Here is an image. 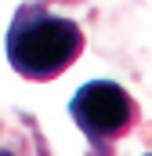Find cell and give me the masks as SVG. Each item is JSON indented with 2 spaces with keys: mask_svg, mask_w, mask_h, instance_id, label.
I'll return each mask as SVG.
<instances>
[{
  "mask_svg": "<svg viewBox=\"0 0 152 156\" xmlns=\"http://www.w3.org/2000/svg\"><path fill=\"white\" fill-rule=\"evenodd\" d=\"M7 62L26 80H54L83 51V33L69 18L43 11L40 4H22L7 29Z\"/></svg>",
  "mask_w": 152,
  "mask_h": 156,
  "instance_id": "6da1fadb",
  "label": "cell"
},
{
  "mask_svg": "<svg viewBox=\"0 0 152 156\" xmlns=\"http://www.w3.org/2000/svg\"><path fill=\"white\" fill-rule=\"evenodd\" d=\"M69 116L76 120V127L87 134V142L94 149H109V142L123 138L134 120H138V105L134 98L112 83V80H91L83 83L69 102Z\"/></svg>",
  "mask_w": 152,
  "mask_h": 156,
  "instance_id": "7a4b0ae2",
  "label": "cell"
},
{
  "mask_svg": "<svg viewBox=\"0 0 152 156\" xmlns=\"http://www.w3.org/2000/svg\"><path fill=\"white\" fill-rule=\"evenodd\" d=\"M0 156H11V153H7V149H0Z\"/></svg>",
  "mask_w": 152,
  "mask_h": 156,
  "instance_id": "3957f363",
  "label": "cell"
},
{
  "mask_svg": "<svg viewBox=\"0 0 152 156\" xmlns=\"http://www.w3.org/2000/svg\"><path fill=\"white\" fill-rule=\"evenodd\" d=\"M145 156H152V153H145Z\"/></svg>",
  "mask_w": 152,
  "mask_h": 156,
  "instance_id": "277c9868",
  "label": "cell"
}]
</instances>
